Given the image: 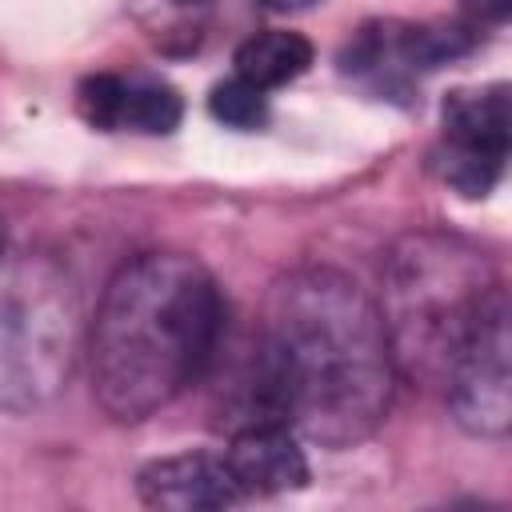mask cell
<instances>
[{"instance_id": "6da1fadb", "label": "cell", "mask_w": 512, "mask_h": 512, "mask_svg": "<svg viewBox=\"0 0 512 512\" xmlns=\"http://www.w3.org/2000/svg\"><path fill=\"white\" fill-rule=\"evenodd\" d=\"M392 380L380 308L356 280L332 268H300L268 292L244 424L280 420L316 444L348 448L388 416Z\"/></svg>"}, {"instance_id": "7a4b0ae2", "label": "cell", "mask_w": 512, "mask_h": 512, "mask_svg": "<svg viewBox=\"0 0 512 512\" xmlns=\"http://www.w3.org/2000/svg\"><path fill=\"white\" fill-rule=\"evenodd\" d=\"M224 328L212 272L184 252H140L108 280L92 336V392L112 420L136 424L208 368Z\"/></svg>"}, {"instance_id": "3957f363", "label": "cell", "mask_w": 512, "mask_h": 512, "mask_svg": "<svg viewBox=\"0 0 512 512\" xmlns=\"http://www.w3.org/2000/svg\"><path fill=\"white\" fill-rule=\"evenodd\" d=\"M488 260L448 236H408L384 268L380 320L392 364L420 380H444L460 340L496 292Z\"/></svg>"}, {"instance_id": "277c9868", "label": "cell", "mask_w": 512, "mask_h": 512, "mask_svg": "<svg viewBox=\"0 0 512 512\" xmlns=\"http://www.w3.org/2000/svg\"><path fill=\"white\" fill-rule=\"evenodd\" d=\"M72 360V300L44 264H12L0 276V404H36Z\"/></svg>"}, {"instance_id": "5b68a950", "label": "cell", "mask_w": 512, "mask_h": 512, "mask_svg": "<svg viewBox=\"0 0 512 512\" xmlns=\"http://www.w3.org/2000/svg\"><path fill=\"white\" fill-rule=\"evenodd\" d=\"M508 292L484 300L480 316L472 320L468 336L460 340L448 372L444 396L460 428L476 436H504L512 428V364H508Z\"/></svg>"}, {"instance_id": "8992f818", "label": "cell", "mask_w": 512, "mask_h": 512, "mask_svg": "<svg viewBox=\"0 0 512 512\" xmlns=\"http://www.w3.org/2000/svg\"><path fill=\"white\" fill-rule=\"evenodd\" d=\"M512 140L508 84L456 88L444 100V152L436 156L440 176L464 196H488L504 172Z\"/></svg>"}, {"instance_id": "52a82bcc", "label": "cell", "mask_w": 512, "mask_h": 512, "mask_svg": "<svg viewBox=\"0 0 512 512\" xmlns=\"http://www.w3.org/2000/svg\"><path fill=\"white\" fill-rule=\"evenodd\" d=\"M136 496L160 512H220L244 500L224 456L180 452L160 456L136 472Z\"/></svg>"}, {"instance_id": "ba28073f", "label": "cell", "mask_w": 512, "mask_h": 512, "mask_svg": "<svg viewBox=\"0 0 512 512\" xmlns=\"http://www.w3.org/2000/svg\"><path fill=\"white\" fill-rule=\"evenodd\" d=\"M228 472L236 476L244 500L248 496H280L308 484V460L296 444L292 428L280 420L240 424L224 452Z\"/></svg>"}, {"instance_id": "9c48e42d", "label": "cell", "mask_w": 512, "mask_h": 512, "mask_svg": "<svg viewBox=\"0 0 512 512\" xmlns=\"http://www.w3.org/2000/svg\"><path fill=\"white\" fill-rule=\"evenodd\" d=\"M232 64H236V76L240 80H248L260 92H268V88L292 84L296 76H304L312 68V44L300 32L264 28V32H252L236 48V60Z\"/></svg>"}, {"instance_id": "30bf717a", "label": "cell", "mask_w": 512, "mask_h": 512, "mask_svg": "<svg viewBox=\"0 0 512 512\" xmlns=\"http://www.w3.org/2000/svg\"><path fill=\"white\" fill-rule=\"evenodd\" d=\"M180 116H184V104H180V92L172 84H160V80H128L120 128L164 136V132H172L180 124Z\"/></svg>"}, {"instance_id": "8fae6325", "label": "cell", "mask_w": 512, "mask_h": 512, "mask_svg": "<svg viewBox=\"0 0 512 512\" xmlns=\"http://www.w3.org/2000/svg\"><path fill=\"white\" fill-rule=\"evenodd\" d=\"M208 112H212L220 124L248 132V128H260V124L268 120V100H264V92H260L256 84L232 76V80H224V84L212 88Z\"/></svg>"}, {"instance_id": "7c38bea8", "label": "cell", "mask_w": 512, "mask_h": 512, "mask_svg": "<svg viewBox=\"0 0 512 512\" xmlns=\"http://www.w3.org/2000/svg\"><path fill=\"white\" fill-rule=\"evenodd\" d=\"M124 92H128V80H124V76L96 72V76L80 80V88H76V108H80V116H84L92 128L112 132V128H120Z\"/></svg>"}, {"instance_id": "4fadbf2b", "label": "cell", "mask_w": 512, "mask_h": 512, "mask_svg": "<svg viewBox=\"0 0 512 512\" xmlns=\"http://www.w3.org/2000/svg\"><path fill=\"white\" fill-rule=\"evenodd\" d=\"M472 4H476L484 16H492V20H500V16L508 12V0H472Z\"/></svg>"}, {"instance_id": "5bb4252c", "label": "cell", "mask_w": 512, "mask_h": 512, "mask_svg": "<svg viewBox=\"0 0 512 512\" xmlns=\"http://www.w3.org/2000/svg\"><path fill=\"white\" fill-rule=\"evenodd\" d=\"M264 8H272V12H296V8H308V4H316V0H260Z\"/></svg>"}, {"instance_id": "9a60e30c", "label": "cell", "mask_w": 512, "mask_h": 512, "mask_svg": "<svg viewBox=\"0 0 512 512\" xmlns=\"http://www.w3.org/2000/svg\"><path fill=\"white\" fill-rule=\"evenodd\" d=\"M0 244H4V228H0Z\"/></svg>"}]
</instances>
